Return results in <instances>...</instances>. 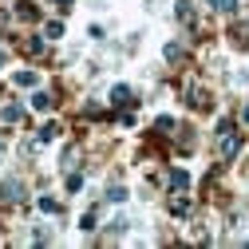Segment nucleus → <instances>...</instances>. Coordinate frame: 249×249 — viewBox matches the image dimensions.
Instances as JSON below:
<instances>
[{
    "instance_id": "8",
    "label": "nucleus",
    "mask_w": 249,
    "mask_h": 249,
    "mask_svg": "<svg viewBox=\"0 0 249 249\" xmlns=\"http://www.w3.org/2000/svg\"><path fill=\"white\" fill-rule=\"evenodd\" d=\"M107 198H111V202H127V190H123V186H111Z\"/></svg>"
},
{
    "instance_id": "9",
    "label": "nucleus",
    "mask_w": 249,
    "mask_h": 249,
    "mask_svg": "<svg viewBox=\"0 0 249 249\" xmlns=\"http://www.w3.org/2000/svg\"><path fill=\"white\" fill-rule=\"evenodd\" d=\"M40 210H44V213H59V202H52V198H40Z\"/></svg>"
},
{
    "instance_id": "11",
    "label": "nucleus",
    "mask_w": 249,
    "mask_h": 249,
    "mask_svg": "<svg viewBox=\"0 0 249 249\" xmlns=\"http://www.w3.org/2000/svg\"><path fill=\"white\" fill-rule=\"evenodd\" d=\"M154 127H159V131H162V135H166V131H174V119H170V115H162V119H159V123H154Z\"/></svg>"
},
{
    "instance_id": "1",
    "label": "nucleus",
    "mask_w": 249,
    "mask_h": 249,
    "mask_svg": "<svg viewBox=\"0 0 249 249\" xmlns=\"http://www.w3.org/2000/svg\"><path fill=\"white\" fill-rule=\"evenodd\" d=\"M0 198H4V202H20V198H24V186H20L16 178H8L4 186H0Z\"/></svg>"
},
{
    "instance_id": "5",
    "label": "nucleus",
    "mask_w": 249,
    "mask_h": 249,
    "mask_svg": "<svg viewBox=\"0 0 249 249\" xmlns=\"http://www.w3.org/2000/svg\"><path fill=\"white\" fill-rule=\"evenodd\" d=\"M16 87H36V75L32 71H16Z\"/></svg>"
},
{
    "instance_id": "12",
    "label": "nucleus",
    "mask_w": 249,
    "mask_h": 249,
    "mask_svg": "<svg viewBox=\"0 0 249 249\" xmlns=\"http://www.w3.org/2000/svg\"><path fill=\"white\" fill-rule=\"evenodd\" d=\"M20 115H24V111H20V107H16V103H12V107H4V119H8V123H16V119H20Z\"/></svg>"
},
{
    "instance_id": "15",
    "label": "nucleus",
    "mask_w": 249,
    "mask_h": 249,
    "mask_svg": "<svg viewBox=\"0 0 249 249\" xmlns=\"http://www.w3.org/2000/svg\"><path fill=\"white\" fill-rule=\"evenodd\" d=\"M0 68H4V48H0Z\"/></svg>"
},
{
    "instance_id": "14",
    "label": "nucleus",
    "mask_w": 249,
    "mask_h": 249,
    "mask_svg": "<svg viewBox=\"0 0 249 249\" xmlns=\"http://www.w3.org/2000/svg\"><path fill=\"white\" fill-rule=\"evenodd\" d=\"M55 4H59V8H71V0H55Z\"/></svg>"
},
{
    "instance_id": "2",
    "label": "nucleus",
    "mask_w": 249,
    "mask_h": 249,
    "mask_svg": "<svg viewBox=\"0 0 249 249\" xmlns=\"http://www.w3.org/2000/svg\"><path fill=\"white\" fill-rule=\"evenodd\" d=\"M111 103H115V107H127V103H135V91H131V87H123V83H119V87L111 91Z\"/></svg>"
},
{
    "instance_id": "6",
    "label": "nucleus",
    "mask_w": 249,
    "mask_h": 249,
    "mask_svg": "<svg viewBox=\"0 0 249 249\" xmlns=\"http://www.w3.org/2000/svg\"><path fill=\"white\" fill-rule=\"evenodd\" d=\"M170 182L178 186V190H186V186H190V178H186V170H170Z\"/></svg>"
},
{
    "instance_id": "7",
    "label": "nucleus",
    "mask_w": 249,
    "mask_h": 249,
    "mask_svg": "<svg viewBox=\"0 0 249 249\" xmlns=\"http://www.w3.org/2000/svg\"><path fill=\"white\" fill-rule=\"evenodd\" d=\"M178 20H186V24H190V20H194V8H190V4H186V0H182V4H178Z\"/></svg>"
},
{
    "instance_id": "4",
    "label": "nucleus",
    "mask_w": 249,
    "mask_h": 249,
    "mask_svg": "<svg viewBox=\"0 0 249 249\" xmlns=\"http://www.w3.org/2000/svg\"><path fill=\"white\" fill-rule=\"evenodd\" d=\"M59 135V127H55V123H44V127H40V142H52Z\"/></svg>"
},
{
    "instance_id": "3",
    "label": "nucleus",
    "mask_w": 249,
    "mask_h": 249,
    "mask_svg": "<svg viewBox=\"0 0 249 249\" xmlns=\"http://www.w3.org/2000/svg\"><path fill=\"white\" fill-rule=\"evenodd\" d=\"M32 107H36V111H48V107H52V95H48V91H36V95H32Z\"/></svg>"
},
{
    "instance_id": "13",
    "label": "nucleus",
    "mask_w": 249,
    "mask_h": 249,
    "mask_svg": "<svg viewBox=\"0 0 249 249\" xmlns=\"http://www.w3.org/2000/svg\"><path fill=\"white\" fill-rule=\"evenodd\" d=\"M213 4L222 8V12H233V8H237V0H213Z\"/></svg>"
},
{
    "instance_id": "10",
    "label": "nucleus",
    "mask_w": 249,
    "mask_h": 249,
    "mask_svg": "<svg viewBox=\"0 0 249 249\" xmlns=\"http://www.w3.org/2000/svg\"><path fill=\"white\" fill-rule=\"evenodd\" d=\"M48 36H52V40H59V36H64V24L52 20V24H48Z\"/></svg>"
}]
</instances>
